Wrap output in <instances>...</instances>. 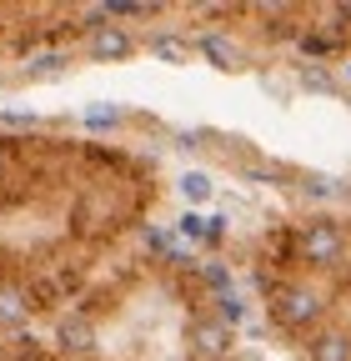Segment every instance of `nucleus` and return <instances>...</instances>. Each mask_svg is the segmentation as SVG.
<instances>
[{
	"label": "nucleus",
	"mask_w": 351,
	"mask_h": 361,
	"mask_svg": "<svg viewBox=\"0 0 351 361\" xmlns=\"http://www.w3.org/2000/svg\"><path fill=\"white\" fill-rule=\"evenodd\" d=\"M306 361H351V331L346 326H316L306 336Z\"/></svg>",
	"instance_id": "obj_8"
},
{
	"label": "nucleus",
	"mask_w": 351,
	"mask_h": 361,
	"mask_svg": "<svg viewBox=\"0 0 351 361\" xmlns=\"http://www.w3.org/2000/svg\"><path fill=\"white\" fill-rule=\"evenodd\" d=\"M186 361H206V356H186Z\"/></svg>",
	"instance_id": "obj_16"
},
{
	"label": "nucleus",
	"mask_w": 351,
	"mask_h": 361,
	"mask_svg": "<svg viewBox=\"0 0 351 361\" xmlns=\"http://www.w3.org/2000/svg\"><path fill=\"white\" fill-rule=\"evenodd\" d=\"M35 311L40 306H35V296H30L20 271H0V331H20Z\"/></svg>",
	"instance_id": "obj_4"
},
{
	"label": "nucleus",
	"mask_w": 351,
	"mask_h": 361,
	"mask_svg": "<svg viewBox=\"0 0 351 361\" xmlns=\"http://www.w3.org/2000/svg\"><path fill=\"white\" fill-rule=\"evenodd\" d=\"M266 311L291 336H312L316 326H326V296L312 281H276L266 291Z\"/></svg>",
	"instance_id": "obj_2"
},
{
	"label": "nucleus",
	"mask_w": 351,
	"mask_h": 361,
	"mask_svg": "<svg viewBox=\"0 0 351 361\" xmlns=\"http://www.w3.org/2000/svg\"><path fill=\"white\" fill-rule=\"evenodd\" d=\"M286 251H291L301 266L331 271V266H341V256H346V231H341L336 221H326V216H316V221H301V226H291Z\"/></svg>",
	"instance_id": "obj_3"
},
{
	"label": "nucleus",
	"mask_w": 351,
	"mask_h": 361,
	"mask_svg": "<svg viewBox=\"0 0 351 361\" xmlns=\"http://www.w3.org/2000/svg\"><path fill=\"white\" fill-rule=\"evenodd\" d=\"M146 241H151V251H161V256H171V261H181V241H176L171 231H156V226H151Z\"/></svg>",
	"instance_id": "obj_13"
},
{
	"label": "nucleus",
	"mask_w": 351,
	"mask_h": 361,
	"mask_svg": "<svg viewBox=\"0 0 351 361\" xmlns=\"http://www.w3.org/2000/svg\"><path fill=\"white\" fill-rule=\"evenodd\" d=\"M301 85H312V90H336V85H331V75H326L321 66H316V71L306 66V71H301Z\"/></svg>",
	"instance_id": "obj_15"
},
{
	"label": "nucleus",
	"mask_w": 351,
	"mask_h": 361,
	"mask_svg": "<svg viewBox=\"0 0 351 361\" xmlns=\"http://www.w3.org/2000/svg\"><path fill=\"white\" fill-rule=\"evenodd\" d=\"M66 66V51H51V56H30L25 61V75H56Z\"/></svg>",
	"instance_id": "obj_11"
},
{
	"label": "nucleus",
	"mask_w": 351,
	"mask_h": 361,
	"mask_svg": "<svg viewBox=\"0 0 351 361\" xmlns=\"http://www.w3.org/2000/svg\"><path fill=\"white\" fill-rule=\"evenodd\" d=\"M181 191H186V201H211V176H201V171H186L181 176Z\"/></svg>",
	"instance_id": "obj_10"
},
{
	"label": "nucleus",
	"mask_w": 351,
	"mask_h": 361,
	"mask_svg": "<svg viewBox=\"0 0 351 361\" xmlns=\"http://www.w3.org/2000/svg\"><path fill=\"white\" fill-rule=\"evenodd\" d=\"M186 341H191V356H206V361H226V351H231V322H221V316L201 311L196 322L186 326Z\"/></svg>",
	"instance_id": "obj_5"
},
{
	"label": "nucleus",
	"mask_w": 351,
	"mask_h": 361,
	"mask_svg": "<svg viewBox=\"0 0 351 361\" xmlns=\"http://www.w3.org/2000/svg\"><path fill=\"white\" fill-rule=\"evenodd\" d=\"M116 121H121L116 106H91V111H85V126H91V130H106V126H116Z\"/></svg>",
	"instance_id": "obj_14"
},
{
	"label": "nucleus",
	"mask_w": 351,
	"mask_h": 361,
	"mask_svg": "<svg viewBox=\"0 0 351 361\" xmlns=\"http://www.w3.org/2000/svg\"><path fill=\"white\" fill-rule=\"evenodd\" d=\"M196 56H206L216 71H241V51H236V40H226L221 30L196 35Z\"/></svg>",
	"instance_id": "obj_9"
},
{
	"label": "nucleus",
	"mask_w": 351,
	"mask_h": 361,
	"mask_svg": "<svg viewBox=\"0 0 351 361\" xmlns=\"http://www.w3.org/2000/svg\"><path fill=\"white\" fill-rule=\"evenodd\" d=\"M56 346L66 356H91L96 351V322H91V311H66L61 326H56Z\"/></svg>",
	"instance_id": "obj_6"
},
{
	"label": "nucleus",
	"mask_w": 351,
	"mask_h": 361,
	"mask_svg": "<svg viewBox=\"0 0 351 361\" xmlns=\"http://www.w3.org/2000/svg\"><path fill=\"white\" fill-rule=\"evenodd\" d=\"M136 221H141V191L125 186V180H91L70 201V236L85 241V246L111 241Z\"/></svg>",
	"instance_id": "obj_1"
},
{
	"label": "nucleus",
	"mask_w": 351,
	"mask_h": 361,
	"mask_svg": "<svg viewBox=\"0 0 351 361\" xmlns=\"http://www.w3.org/2000/svg\"><path fill=\"white\" fill-rule=\"evenodd\" d=\"M85 51H91V61H125L130 51H136V35H130L125 25H116V20H106V25H96L91 35H85Z\"/></svg>",
	"instance_id": "obj_7"
},
{
	"label": "nucleus",
	"mask_w": 351,
	"mask_h": 361,
	"mask_svg": "<svg viewBox=\"0 0 351 361\" xmlns=\"http://www.w3.org/2000/svg\"><path fill=\"white\" fill-rule=\"evenodd\" d=\"M151 51H156L161 61H171V66H181V61L191 56V51H186V45H181V40H171V35H161V40H151Z\"/></svg>",
	"instance_id": "obj_12"
}]
</instances>
